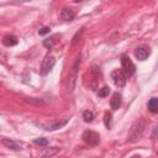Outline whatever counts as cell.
I'll return each mask as SVG.
<instances>
[{"instance_id": "obj_17", "label": "cell", "mask_w": 158, "mask_h": 158, "mask_svg": "<svg viewBox=\"0 0 158 158\" xmlns=\"http://www.w3.org/2000/svg\"><path fill=\"white\" fill-rule=\"evenodd\" d=\"M43 46L46 47V48H52L55 46V41H53V38H46L45 41H43Z\"/></svg>"}, {"instance_id": "obj_20", "label": "cell", "mask_w": 158, "mask_h": 158, "mask_svg": "<svg viewBox=\"0 0 158 158\" xmlns=\"http://www.w3.org/2000/svg\"><path fill=\"white\" fill-rule=\"evenodd\" d=\"M49 31H51L49 27H41V29L38 30V35H40V36H45V35L49 33Z\"/></svg>"}, {"instance_id": "obj_8", "label": "cell", "mask_w": 158, "mask_h": 158, "mask_svg": "<svg viewBox=\"0 0 158 158\" xmlns=\"http://www.w3.org/2000/svg\"><path fill=\"white\" fill-rule=\"evenodd\" d=\"M121 99H122V96H121V94H118V93H115L112 95V98L110 100V106H111L112 110H117L118 108L121 106Z\"/></svg>"}, {"instance_id": "obj_16", "label": "cell", "mask_w": 158, "mask_h": 158, "mask_svg": "<svg viewBox=\"0 0 158 158\" xmlns=\"http://www.w3.org/2000/svg\"><path fill=\"white\" fill-rule=\"evenodd\" d=\"M104 124H105V126H106L108 128H110V126H111V114L105 112V115H104Z\"/></svg>"}, {"instance_id": "obj_12", "label": "cell", "mask_w": 158, "mask_h": 158, "mask_svg": "<svg viewBox=\"0 0 158 158\" xmlns=\"http://www.w3.org/2000/svg\"><path fill=\"white\" fill-rule=\"evenodd\" d=\"M3 144L4 146H6L8 148H11V150H14V151H17L19 150V146L14 142V141H11V140H6V138H3Z\"/></svg>"}, {"instance_id": "obj_11", "label": "cell", "mask_w": 158, "mask_h": 158, "mask_svg": "<svg viewBox=\"0 0 158 158\" xmlns=\"http://www.w3.org/2000/svg\"><path fill=\"white\" fill-rule=\"evenodd\" d=\"M147 108L151 112H158V98H153L148 101Z\"/></svg>"}, {"instance_id": "obj_6", "label": "cell", "mask_w": 158, "mask_h": 158, "mask_svg": "<svg viewBox=\"0 0 158 158\" xmlns=\"http://www.w3.org/2000/svg\"><path fill=\"white\" fill-rule=\"evenodd\" d=\"M150 55H151L150 48H148V47H144V46L138 47V48H136V51H135V56H136V58H137L138 61L147 59Z\"/></svg>"}, {"instance_id": "obj_4", "label": "cell", "mask_w": 158, "mask_h": 158, "mask_svg": "<svg viewBox=\"0 0 158 158\" xmlns=\"http://www.w3.org/2000/svg\"><path fill=\"white\" fill-rule=\"evenodd\" d=\"M82 137H83V141L87 144L93 146V147L96 146V144H99V142H100V136L96 132H94V131H85Z\"/></svg>"}, {"instance_id": "obj_14", "label": "cell", "mask_w": 158, "mask_h": 158, "mask_svg": "<svg viewBox=\"0 0 158 158\" xmlns=\"http://www.w3.org/2000/svg\"><path fill=\"white\" fill-rule=\"evenodd\" d=\"M83 118H84V121L85 122H91L93 121V118H94V114L91 112V111H84V114H83Z\"/></svg>"}, {"instance_id": "obj_1", "label": "cell", "mask_w": 158, "mask_h": 158, "mask_svg": "<svg viewBox=\"0 0 158 158\" xmlns=\"http://www.w3.org/2000/svg\"><path fill=\"white\" fill-rule=\"evenodd\" d=\"M143 131H144V121L142 118H138V120L131 126L130 128V132H128V141L131 142H135L137 140H140L143 135Z\"/></svg>"}, {"instance_id": "obj_15", "label": "cell", "mask_w": 158, "mask_h": 158, "mask_svg": "<svg viewBox=\"0 0 158 158\" xmlns=\"http://www.w3.org/2000/svg\"><path fill=\"white\" fill-rule=\"evenodd\" d=\"M109 93H110V89H109L108 87H104V88L99 89V91H98V94H99V96H100V98H105V96H108V95H109Z\"/></svg>"}, {"instance_id": "obj_21", "label": "cell", "mask_w": 158, "mask_h": 158, "mask_svg": "<svg viewBox=\"0 0 158 158\" xmlns=\"http://www.w3.org/2000/svg\"><path fill=\"white\" fill-rule=\"evenodd\" d=\"M75 3H82V2H85V0H74Z\"/></svg>"}, {"instance_id": "obj_10", "label": "cell", "mask_w": 158, "mask_h": 158, "mask_svg": "<svg viewBox=\"0 0 158 158\" xmlns=\"http://www.w3.org/2000/svg\"><path fill=\"white\" fill-rule=\"evenodd\" d=\"M17 42H19L17 37H16V36H12V35L5 36V37L3 38V43H4L5 46H8V47H10V46H16Z\"/></svg>"}, {"instance_id": "obj_5", "label": "cell", "mask_w": 158, "mask_h": 158, "mask_svg": "<svg viewBox=\"0 0 158 158\" xmlns=\"http://www.w3.org/2000/svg\"><path fill=\"white\" fill-rule=\"evenodd\" d=\"M55 64H56L55 57H52V56L45 57V59H43V62H42V65H41V74H42V75L48 74V73L52 71V68L55 67Z\"/></svg>"}, {"instance_id": "obj_13", "label": "cell", "mask_w": 158, "mask_h": 158, "mask_svg": "<svg viewBox=\"0 0 158 158\" xmlns=\"http://www.w3.org/2000/svg\"><path fill=\"white\" fill-rule=\"evenodd\" d=\"M67 122H68V118H64V120H63L62 122H57V124H55V125L47 126V127H46V130H48V131H55V130H58V128L63 127L64 125H67Z\"/></svg>"}, {"instance_id": "obj_3", "label": "cell", "mask_w": 158, "mask_h": 158, "mask_svg": "<svg viewBox=\"0 0 158 158\" xmlns=\"http://www.w3.org/2000/svg\"><path fill=\"white\" fill-rule=\"evenodd\" d=\"M111 79L114 81L115 85L117 87H124L126 84V81H127V75L124 71L121 69H115L111 72Z\"/></svg>"}, {"instance_id": "obj_18", "label": "cell", "mask_w": 158, "mask_h": 158, "mask_svg": "<svg viewBox=\"0 0 158 158\" xmlns=\"http://www.w3.org/2000/svg\"><path fill=\"white\" fill-rule=\"evenodd\" d=\"M26 101L30 103V104H36V105H43V104H45V101H43V100L35 99V98H29V99H26Z\"/></svg>"}, {"instance_id": "obj_7", "label": "cell", "mask_w": 158, "mask_h": 158, "mask_svg": "<svg viewBox=\"0 0 158 158\" xmlns=\"http://www.w3.org/2000/svg\"><path fill=\"white\" fill-rule=\"evenodd\" d=\"M79 64H81V59H78L74 65H73V68H72V74L69 75V83H68V89L69 91L73 90L74 88V84H75V79H77V72H78V67H79Z\"/></svg>"}, {"instance_id": "obj_2", "label": "cell", "mask_w": 158, "mask_h": 158, "mask_svg": "<svg viewBox=\"0 0 158 158\" xmlns=\"http://www.w3.org/2000/svg\"><path fill=\"white\" fill-rule=\"evenodd\" d=\"M121 64H122V69L124 72L126 73L127 77H131V75H134L135 72H136V67H135V64L134 62L131 61V58L126 55H124L121 57Z\"/></svg>"}, {"instance_id": "obj_9", "label": "cell", "mask_w": 158, "mask_h": 158, "mask_svg": "<svg viewBox=\"0 0 158 158\" xmlns=\"http://www.w3.org/2000/svg\"><path fill=\"white\" fill-rule=\"evenodd\" d=\"M61 17L64 21H72V20H74L75 14H74V11L71 10V9H63L62 12H61Z\"/></svg>"}, {"instance_id": "obj_19", "label": "cell", "mask_w": 158, "mask_h": 158, "mask_svg": "<svg viewBox=\"0 0 158 158\" xmlns=\"http://www.w3.org/2000/svg\"><path fill=\"white\" fill-rule=\"evenodd\" d=\"M35 143L36 144H40V146H47L48 144V141H47V138H43V137H41V138H36L35 140Z\"/></svg>"}]
</instances>
